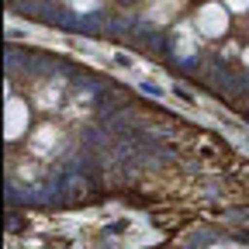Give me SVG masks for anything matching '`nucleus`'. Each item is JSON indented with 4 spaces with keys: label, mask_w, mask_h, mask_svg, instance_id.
I'll list each match as a JSON object with an SVG mask.
<instances>
[{
    "label": "nucleus",
    "mask_w": 249,
    "mask_h": 249,
    "mask_svg": "<svg viewBox=\"0 0 249 249\" xmlns=\"http://www.w3.org/2000/svg\"><path fill=\"white\" fill-rule=\"evenodd\" d=\"M24 124H28V107L21 97H7V107H4V135L7 139H18L24 135Z\"/></svg>",
    "instance_id": "nucleus-2"
},
{
    "label": "nucleus",
    "mask_w": 249,
    "mask_h": 249,
    "mask_svg": "<svg viewBox=\"0 0 249 249\" xmlns=\"http://www.w3.org/2000/svg\"><path fill=\"white\" fill-rule=\"evenodd\" d=\"M225 7H232V11H246V7H249V0H225Z\"/></svg>",
    "instance_id": "nucleus-5"
},
{
    "label": "nucleus",
    "mask_w": 249,
    "mask_h": 249,
    "mask_svg": "<svg viewBox=\"0 0 249 249\" xmlns=\"http://www.w3.org/2000/svg\"><path fill=\"white\" fill-rule=\"evenodd\" d=\"M197 28H201V35H208V38L222 35V31L229 28V14H225V7H222V4H208V7H201V14H197Z\"/></svg>",
    "instance_id": "nucleus-1"
},
{
    "label": "nucleus",
    "mask_w": 249,
    "mask_h": 249,
    "mask_svg": "<svg viewBox=\"0 0 249 249\" xmlns=\"http://www.w3.org/2000/svg\"><path fill=\"white\" fill-rule=\"evenodd\" d=\"M211 249H239V246H211Z\"/></svg>",
    "instance_id": "nucleus-6"
},
{
    "label": "nucleus",
    "mask_w": 249,
    "mask_h": 249,
    "mask_svg": "<svg viewBox=\"0 0 249 249\" xmlns=\"http://www.w3.org/2000/svg\"><path fill=\"white\" fill-rule=\"evenodd\" d=\"M173 7H177V0H160V4H156V7H152L149 14H152V21H160V24H163V21L170 18L166 11H173Z\"/></svg>",
    "instance_id": "nucleus-3"
},
{
    "label": "nucleus",
    "mask_w": 249,
    "mask_h": 249,
    "mask_svg": "<svg viewBox=\"0 0 249 249\" xmlns=\"http://www.w3.org/2000/svg\"><path fill=\"white\" fill-rule=\"evenodd\" d=\"M246 62H249V49H246Z\"/></svg>",
    "instance_id": "nucleus-7"
},
{
    "label": "nucleus",
    "mask_w": 249,
    "mask_h": 249,
    "mask_svg": "<svg viewBox=\"0 0 249 249\" xmlns=\"http://www.w3.org/2000/svg\"><path fill=\"white\" fill-rule=\"evenodd\" d=\"M101 4V0H70V7L73 11H80V14H87V11H93V7H97Z\"/></svg>",
    "instance_id": "nucleus-4"
}]
</instances>
